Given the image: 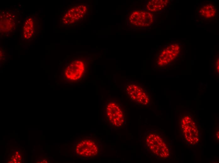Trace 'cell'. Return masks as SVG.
Instances as JSON below:
<instances>
[{
	"mask_svg": "<svg viewBox=\"0 0 219 163\" xmlns=\"http://www.w3.org/2000/svg\"><path fill=\"white\" fill-rule=\"evenodd\" d=\"M86 10V7L83 5L71 8L64 15L62 18L63 23L65 24L74 23L83 17Z\"/></svg>",
	"mask_w": 219,
	"mask_h": 163,
	"instance_id": "10",
	"label": "cell"
},
{
	"mask_svg": "<svg viewBox=\"0 0 219 163\" xmlns=\"http://www.w3.org/2000/svg\"><path fill=\"white\" fill-rule=\"evenodd\" d=\"M216 12V8L213 4H207L201 7L199 10V14L203 18L209 19L214 17Z\"/></svg>",
	"mask_w": 219,
	"mask_h": 163,
	"instance_id": "12",
	"label": "cell"
},
{
	"mask_svg": "<svg viewBox=\"0 0 219 163\" xmlns=\"http://www.w3.org/2000/svg\"><path fill=\"white\" fill-rule=\"evenodd\" d=\"M105 112L108 120L113 126L120 128L126 124V112L118 103L109 102L106 104Z\"/></svg>",
	"mask_w": 219,
	"mask_h": 163,
	"instance_id": "2",
	"label": "cell"
},
{
	"mask_svg": "<svg viewBox=\"0 0 219 163\" xmlns=\"http://www.w3.org/2000/svg\"><path fill=\"white\" fill-rule=\"evenodd\" d=\"M216 135H217L216 136V137L217 138V139H219V131H218L216 134Z\"/></svg>",
	"mask_w": 219,
	"mask_h": 163,
	"instance_id": "15",
	"label": "cell"
},
{
	"mask_svg": "<svg viewBox=\"0 0 219 163\" xmlns=\"http://www.w3.org/2000/svg\"><path fill=\"white\" fill-rule=\"evenodd\" d=\"M125 91L130 99L138 105L148 106L150 102L148 92L140 84L133 82H127Z\"/></svg>",
	"mask_w": 219,
	"mask_h": 163,
	"instance_id": "3",
	"label": "cell"
},
{
	"mask_svg": "<svg viewBox=\"0 0 219 163\" xmlns=\"http://www.w3.org/2000/svg\"><path fill=\"white\" fill-rule=\"evenodd\" d=\"M0 34L6 35L12 32L16 26V19L15 15L11 12L3 11L0 15Z\"/></svg>",
	"mask_w": 219,
	"mask_h": 163,
	"instance_id": "7",
	"label": "cell"
},
{
	"mask_svg": "<svg viewBox=\"0 0 219 163\" xmlns=\"http://www.w3.org/2000/svg\"><path fill=\"white\" fill-rule=\"evenodd\" d=\"M179 50L180 47L178 44L169 45L161 53L157 60L158 64L160 66L168 64L177 57Z\"/></svg>",
	"mask_w": 219,
	"mask_h": 163,
	"instance_id": "8",
	"label": "cell"
},
{
	"mask_svg": "<svg viewBox=\"0 0 219 163\" xmlns=\"http://www.w3.org/2000/svg\"><path fill=\"white\" fill-rule=\"evenodd\" d=\"M154 17L150 12L142 10L133 11L129 15L128 21L132 26L136 27H148L154 23Z\"/></svg>",
	"mask_w": 219,
	"mask_h": 163,
	"instance_id": "6",
	"label": "cell"
},
{
	"mask_svg": "<svg viewBox=\"0 0 219 163\" xmlns=\"http://www.w3.org/2000/svg\"><path fill=\"white\" fill-rule=\"evenodd\" d=\"M100 143L91 139H83L76 145V154L81 156L92 157L97 155L100 152Z\"/></svg>",
	"mask_w": 219,
	"mask_h": 163,
	"instance_id": "5",
	"label": "cell"
},
{
	"mask_svg": "<svg viewBox=\"0 0 219 163\" xmlns=\"http://www.w3.org/2000/svg\"><path fill=\"white\" fill-rule=\"evenodd\" d=\"M167 0H151L147 3L146 9L151 12H156L163 9L169 3Z\"/></svg>",
	"mask_w": 219,
	"mask_h": 163,
	"instance_id": "11",
	"label": "cell"
},
{
	"mask_svg": "<svg viewBox=\"0 0 219 163\" xmlns=\"http://www.w3.org/2000/svg\"><path fill=\"white\" fill-rule=\"evenodd\" d=\"M181 129L187 141L195 145L199 141V131L198 125L189 115H186L181 119Z\"/></svg>",
	"mask_w": 219,
	"mask_h": 163,
	"instance_id": "4",
	"label": "cell"
},
{
	"mask_svg": "<svg viewBox=\"0 0 219 163\" xmlns=\"http://www.w3.org/2000/svg\"><path fill=\"white\" fill-rule=\"evenodd\" d=\"M35 23L33 18H28L25 21L23 28V37L26 39H30L33 36L35 31Z\"/></svg>",
	"mask_w": 219,
	"mask_h": 163,
	"instance_id": "13",
	"label": "cell"
},
{
	"mask_svg": "<svg viewBox=\"0 0 219 163\" xmlns=\"http://www.w3.org/2000/svg\"><path fill=\"white\" fill-rule=\"evenodd\" d=\"M85 68L83 61L80 60H75L66 67L65 71V76L70 80H77L82 77Z\"/></svg>",
	"mask_w": 219,
	"mask_h": 163,
	"instance_id": "9",
	"label": "cell"
},
{
	"mask_svg": "<svg viewBox=\"0 0 219 163\" xmlns=\"http://www.w3.org/2000/svg\"><path fill=\"white\" fill-rule=\"evenodd\" d=\"M216 70L217 71L219 72V59H217L216 61Z\"/></svg>",
	"mask_w": 219,
	"mask_h": 163,
	"instance_id": "14",
	"label": "cell"
},
{
	"mask_svg": "<svg viewBox=\"0 0 219 163\" xmlns=\"http://www.w3.org/2000/svg\"><path fill=\"white\" fill-rule=\"evenodd\" d=\"M146 147L152 154L161 159L170 155L169 149L161 135L156 131L149 132L145 137Z\"/></svg>",
	"mask_w": 219,
	"mask_h": 163,
	"instance_id": "1",
	"label": "cell"
}]
</instances>
